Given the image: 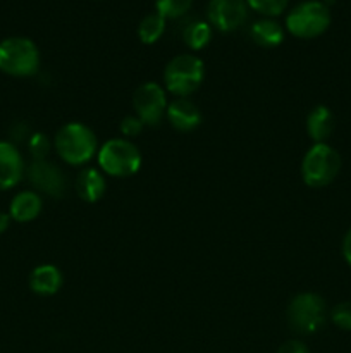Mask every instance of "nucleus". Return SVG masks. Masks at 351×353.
<instances>
[{"label":"nucleus","mask_w":351,"mask_h":353,"mask_svg":"<svg viewBox=\"0 0 351 353\" xmlns=\"http://www.w3.org/2000/svg\"><path fill=\"white\" fill-rule=\"evenodd\" d=\"M54 148L58 157L71 165H85L98 152L92 128L83 123H67L55 133Z\"/></svg>","instance_id":"1"},{"label":"nucleus","mask_w":351,"mask_h":353,"mask_svg":"<svg viewBox=\"0 0 351 353\" xmlns=\"http://www.w3.org/2000/svg\"><path fill=\"white\" fill-rule=\"evenodd\" d=\"M100 171L112 178H129L141 168V152L127 138L107 140L96 152Z\"/></svg>","instance_id":"2"},{"label":"nucleus","mask_w":351,"mask_h":353,"mask_svg":"<svg viewBox=\"0 0 351 353\" xmlns=\"http://www.w3.org/2000/svg\"><path fill=\"white\" fill-rule=\"evenodd\" d=\"M205 64L195 54L172 57L164 69V88L176 97H188L202 86Z\"/></svg>","instance_id":"3"},{"label":"nucleus","mask_w":351,"mask_h":353,"mask_svg":"<svg viewBox=\"0 0 351 353\" xmlns=\"http://www.w3.org/2000/svg\"><path fill=\"white\" fill-rule=\"evenodd\" d=\"M40 69V50L30 38L10 37L0 41V71L16 78H28Z\"/></svg>","instance_id":"4"},{"label":"nucleus","mask_w":351,"mask_h":353,"mask_svg":"<svg viewBox=\"0 0 351 353\" xmlns=\"http://www.w3.org/2000/svg\"><path fill=\"white\" fill-rule=\"evenodd\" d=\"M341 155L329 143H313L301 161V178L310 188H323L337 178Z\"/></svg>","instance_id":"5"},{"label":"nucleus","mask_w":351,"mask_h":353,"mask_svg":"<svg viewBox=\"0 0 351 353\" xmlns=\"http://www.w3.org/2000/svg\"><path fill=\"white\" fill-rule=\"evenodd\" d=\"M330 26V9L322 0H306L292 7L286 16V30L296 38L312 40Z\"/></svg>","instance_id":"6"},{"label":"nucleus","mask_w":351,"mask_h":353,"mask_svg":"<svg viewBox=\"0 0 351 353\" xmlns=\"http://www.w3.org/2000/svg\"><path fill=\"white\" fill-rule=\"evenodd\" d=\"M286 317L292 331L299 334H313L326 324L327 303L319 293H298L289 302Z\"/></svg>","instance_id":"7"},{"label":"nucleus","mask_w":351,"mask_h":353,"mask_svg":"<svg viewBox=\"0 0 351 353\" xmlns=\"http://www.w3.org/2000/svg\"><path fill=\"white\" fill-rule=\"evenodd\" d=\"M165 88L155 81H147L133 93L134 116L140 117L145 126H157L167 112Z\"/></svg>","instance_id":"8"},{"label":"nucleus","mask_w":351,"mask_h":353,"mask_svg":"<svg viewBox=\"0 0 351 353\" xmlns=\"http://www.w3.org/2000/svg\"><path fill=\"white\" fill-rule=\"evenodd\" d=\"M26 174L36 193L52 196V199H62L67 192V178L57 164L45 161H33L26 169Z\"/></svg>","instance_id":"9"},{"label":"nucleus","mask_w":351,"mask_h":353,"mask_svg":"<svg viewBox=\"0 0 351 353\" xmlns=\"http://www.w3.org/2000/svg\"><path fill=\"white\" fill-rule=\"evenodd\" d=\"M246 0H210L206 7L209 24L222 33L236 31L248 19Z\"/></svg>","instance_id":"10"},{"label":"nucleus","mask_w":351,"mask_h":353,"mask_svg":"<svg viewBox=\"0 0 351 353\" xmlns=\"http://www.w3.org/2000/svg\"><path fill=\"white\" fill-rule=\"evenodd\" d=\"M165 117H167V121L174 130L182 131V133L196 130L203 119L198 105L193 100H189L188 97H176L167 105Z\"/></svg>","instance_id":"11"},{"label":"nucleus","mask_w":351,"mask_h":353,"mask_svg":"<svg viewBox=\"0 0 351 353\" xmlns=\"http://www.w3.org/2000/svg\"><path fill=\"white\" fill-rule=\"evenodd\" d=\"M24 159L10 141H0V190L14 188L24 176Z\"/></svg>","instance_id":"12"},{"label":"nucleus","mask_w":351,"mask_h":353,"mask_svg":"<svg viewBox=\"0 0 351 353\" xmlns=\"http://www.w3.org/2000/svg\"><path fill=\"white\" fill-rule=\"evenodd\" d=\"M76 193L86 203H95L105 195L107 181L105 174L100 169L85 168L76 178Z\"/></svg>","instance_id":"13"},{"label":"nucleus","mask_w":351,"mask_h":353,"mask_svg":"<svg viewBox=\"0 0 351 353\" xmlns=\"http://www.w3.org/2000/svg\"><path fill=\"white\" fill-rule=\"evenodd\" d=\"M336 119L332 110L327 105H317L306 116V133L312 138L313 143H327L332 134Z\"/></svg>","instance_id":"14"},{"label":"nucleus","mask_w":351,"mask_h":353,"mask_svg":"<svg viewBox=\"0 0 351 353\" xmlns=\"http://www.w3.org/2000/svg\"><path fill=\"white\" fill-rule=\"evenodd\" d=\"M62 281V272L61 269L55 268L52 264H43L38 265V268L33 269L30 276V286L36 295L50 296L55 295V293L61 290Z\"/></svg>","instance_id":"15"},{"label":"nucleus","mask_w":351,"mask_h":353,"mask_svg":"<svg viewBox=\"0 0 351 353\" xmlns=\"http://www.w3.org/2000/svg\"><path fill=\"white\" fill-rule=\"evenodd\" d=\"M41 196L36 192H21L12 199L9 207L10 219L17 221V223H31L36 219L41 212Z\"/></svg>","instance_id":"16"},{"label":"nucleus","mask_w":351,"mask_h":353,"mask_svg":"<svg viewBox=\"0 0 351 353\" xmlns=\"http://www.w3.org/2000/svg\"><path fill=\"white\" fill-rule=\"evenodd\" d=\"M250 38L264 48H274L284 41V28L272 17H264L251 24Z\"/></svg>","instance_id":"17"},{"label":"nucleus","mask_w":351,"mask_h":353,"mask_svg":"<svg viewBox=\"0 0 351 353\" xmlns=\"http://www.w3.org/2000/svg\"><path fill=\"white\" fill-rule=\"evenodd\" d=\"M182 40L191 50H202L212 40V26L209 21H191L182 31Z\"/></svg>","instance_id":"18"},{"label":"nucleus","mask_w":351,"mask_h":353,"mask_svg":"<svg viewBox=\"0 0 351 353\" xmlns=\"http://www.w3.org/2000/svg\"><path fill=\"white\" fill-rule=\"evenodd\" d=\"M165 23L167 19H164L158 12L147 14L138 24V37L145 45L157 43L162 34L165 33Z\"/></svg>","instance_id":"19"},{"label":"nucleus","mask_w":351,"mask_h":353,"mask_svg":"<svg viewBox=\"0 0 351 353\" xmlns=\"http://www.w3.org/2000/svg\"><path fill=\"white\" fill-rule=\"evenodd\" d=\"M195 0H155V12L164 19H179L186 16Z\"/></svg>","instance_id":"20"},{"label":"nucleus","mask_w":351,"mask_h":353,"mask_svg":"<svg viewBox=\"0 0 351 353\" xmlns=\"http://www.w3.org/2000/svg\"><path fill=\"white\" fill-rule=\"evenodd\" d=\"M288 2L289 0H246L250 9L262 14L264 17H272V19L284 12Z\"/></svg>","instance_id":"21"},{"label":"nucleus","mask_w":351,"mask_h":353,"mask_svg":"<svg viewBox=\"0 0 351 353\" xmlns=\"http://www.w3.org/2000/svg\"><path fill=\"white\" fill-rule=\"evenodd\" d=\"M26 145L33 161H45L52 150V141L45 133H33Z\"/></svg>","instance_id":"22"},{"label":"nucleus","mask_w":351,"mask_h":353,"mask_svg":"<svg viewBox=\"0 0 351 353\" xmlns=\"http://www.w3.org/2000/svg\"><path fill=\"white\" fill-rule=\"evenodd\" d=\"M330 321L343 331H351V300L341 302L330 310Z\"/></svg>","instance_id":"23"},{"label":"nucleus","mask_w":351,"mask_h":353,"mask_svg":"<svg viewBox=\"0 0 351 353\" xmlns=\"http://www.w3.org/2000/svg\"><path fill=\"white\" fill-rule=\"evenodd\" d=\"M119 130H120V133H123V138H127V140H131V138H136V137H140L141 133H143L145 124L141 123L140 117L126 116L123 121H120Z\"/></svg>","instance_id":"24"},{"label":"nucleus","mask_w":351,"mask_h":353,"mask_svg":"<svg viewBox=\"0 0 351 353\" xmlns=\"http://www.w3.org/2000/svg\"><path fill=\"white\" fill-rule=\"evenodd\" d=\"M277 353H310L308 347L299 340H289L279 347Z\"/></svg>","instance_id":"25"},{"label":"nucleus","mask_w":351,"mask_h":353,"mask_svg":"<svg viewBox=\"0 0 351 353\" xmlns=\"http://www.w3.org/2000/svg\"><path fill=\"white\" fill-rule=\"evenodd\" d=\"M343 257L348 264L351 265V228L348 230V233L344 234L343 240Z\"/></svg>","instance_id":"26"},{"label":"nucleus","mask_w":351,"mask_h":353,"mask_svg":"<svg viewBox=\"0 0 351 353\" xmlns=\"http://www.w3.org/2000/svg\"><path fill=\"white\" fill-rule=\"evenodd\" d=\"M9 224H10V216H9V214L0 212V234L6 233L7 228H9Z\"/></svg>","instance_id":"27"}]
</instances>
